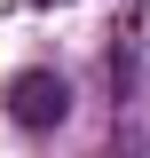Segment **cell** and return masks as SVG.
I'll return each instance as SVG.
<instances>
[{
	"label": "cell",
	"mask_w": 150,
	"mask_h": 158,
	"mask_svg": "<svg viewBox=\"0 0 150 158\" xmlns=\"http://www.w3.org/2000/svg\"><path fill=\"white\" fill-rule=\"evenodd\" d=\"M8 118H16V127H32V135H48V127H63V118H71V87H63L56 71H24L16 87H8Z\"/></svg>",
	"instance_id": "obj_1"
}]
</instances>
